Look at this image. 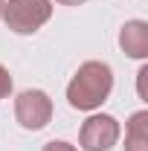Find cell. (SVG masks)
I'll return each mask as SVG.
<instances>
[{"label": "cell", "instance_id": "1", "mask_svg": "<svg viewBox=\"0 0 148 151\" xmlns=\"http://www.w3.org/2000/svg\"><path fill=\"white\" fill-rule=\"evenodd\" d=\"M113 90V73L105 61H84L67 87V102L75 111L99 108Z\"/></svg>", "mask_w": 148, "mask_h": 151}, {"label": "cell", "instance_id": "2", "mask_svg": "<svg viewBox=\"0 0 148 151\" xmlns=\"http://www.w3.org/2000/svg\"><path fill=\"white\" fill-rule=\"evenodd\" d=\"M52 15L50 0H9L3 9V20L12 32L18 35H32L38 32Z\"/></svg>", "mask_w": 148, "mask_h": 151}, {"label": "cell", "instance_id": "3", "mask_svg": "<svg viewBox=\"0 0 148 151\" xmlns=\"http://www.w3.org/2000/svg\"><path fill=\"white\" fill-rule=\"evenodd\" d=\"M15 116L26 131H41L52 119V99L44 90H23L15 99Z\"/></svg>", "mask_w": 148, "mask_h": 151}, {"label": "cell", "instance_id": "4", "mask_svg": "<svg viewBox=\"0 0 148 151\" xmlns=\"http://www.w3.org/2000/svg\"><path fill=\"white\" fill-rule=\"evenodd\" d=\"M116 139H119V122L111 113L90 116L81 125V134H78V142L84 151H111L116 145Z\"/></svg>", "mask_w": 148, "mask_h": 151}, {"label": "cell", "instance_id": "5", "mask_svg": "<svg viewBox=\"0 0 148 151\" xmlns=\"http://www.w3.org/2000/svg\"><path fill=\"white\" fill-rule=\"evenodd\" d=\"M119 44L131 58H145L148 55V23L145 20H128L119 32Z\"/></svg>", "mask_w": 148, "mask_h": 151}, {"label": "cell", "instance_id": "6", "mask_svg": "<svg viewBox=\"0 0 148 151\" xmlns=\"http://www.w3.org/2000/svg\"><path fill=\"white\" fill-rule=\"evenodd\" d=\"M125 151H148V113L139 111L128 119Z\"/></svg>", "mask_w": 148, "mask_h": 151}, {"label": "cell", "instance_id": "7", "mask_svg": "<svg viewBox=\"0 0 148 151\" xmlns=\"http://www.w3.org/2000/svg\"><path fill=\"white\" fill-rule=\"evenodd\" d=\"M12 93V76H9V70L0 64V99H6V96Z\"/></svg>", "mask_w": 148, "mask_h": 151}, {"label": "cell", "instance_id": "8", "mask_svg": "<svg viewBox=\"0 0 148 151\" xmlns=\"http://www.w3.org/2000/svg\"><path fill=\"white\" fill-rule=\"evenodd\" d=\"M44 151H75V145L64 142V139H50V142L44 145Z\"/></svg>", "mask_w": 148, "mask_h": 151}, {"label": "cell", "instance_id": "9", "mask_svg": "<svg viewBox=\"0 0 148 151\" xmlns=\"http://www.w3.org/2000/svg\"><path fill=\"white\" fill-rule=\"evenodd\" d=\"M58 3H64V6H78V3H84V0H58Z\"/></svg>", "mask_w": 148, "mask_h": 151}, {"label": "cell", "instance_id": "10", "mask_svg": "<svg viewBox=\"0 0 148 151\" xmlns=\"http://www.w3.org/2000/svg\"><path fill=\"white\" fill-rule=\"evenodd\" d=\"M3 9H6V3H3V0H0V18H3Z\"/></svg>", "mask_w": 148, "mask_h": 151}]
</instances>
